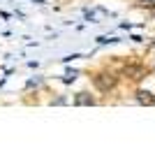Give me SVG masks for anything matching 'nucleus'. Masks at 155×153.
Instances as JSON below:
<instances>
[{
    "label": "nucleus",
    "instance_id": "nucleus-1",
    "mask_svg": "<svg viewBox=\"0 0 155 153\" xmlns=\"http://www.w3.org/2000/svg\"><path fill=\"white\" fill-rule=\"evenodd\" d=\"M137 100H139V102H146V104H153L155 97L150 95L148 90H139V93H137Z\"/></svg>",
    "mask_w": 155,
    "mask_h": 153
},
{
    "label": "nucleus",
    "instance_id": "nucleus-2",
    "mask_svg": "<svg viewBox=\"0 0 155 153\" xmlns=\"http://www.w3.org/2000/svg\"><path fill=\"white\" fill-rule=\"evenodd\" d=\"M74 102L77 104H93V97H88V93H79V97Z\"/></svg>",
    "mask_w": 155,
    "mask_h": 153
},
{
    "label": "nucleus",
    "instance_id": "nucleus-3",
    "mask_svg": "<svg viewBox=\"0 0 155 153\" xmlns=\"http://www.w3.org/2000/svg\"><path fill=\"white\" fill-rule=\"evenodd\" d=\"M141 5H146V7H155V0H139Z\"/></svg>",
    "mask_w": 155,
    "mask_h": 153
}]
</instances>
